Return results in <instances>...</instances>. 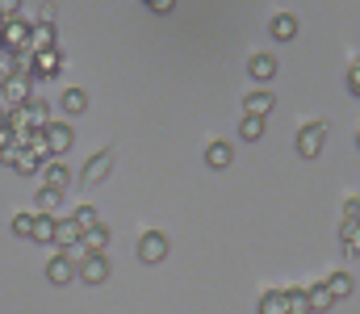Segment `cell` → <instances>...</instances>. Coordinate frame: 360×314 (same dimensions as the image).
<instances>
[{
  "instance_id": "24",
  "label": "cell",
  "mask_w": 360,
  "mask_h": 314,
  "mask_svg": "<svg viewBox=\"0 0 360 314\" xmlns=\"http://www.w3.org/2000/svg\"><path fill=\"white\" fill-rule=\"evenodd\" d=\"M281 294H285V306H289V314H310L306 289H281Z\"/></svg>"
},
{
  "instance_id": "35",
  "label": "cell",
  "mask_w": 360,
  "mask_h": 314,
  "mask_svg": "<svg viewBox=\"0 0 360 314\" xmlns=\"http://www.w3.org/2000/svg\"><path fill=\"white\" fill-rule=\"evenodd\" d=\"M348 251H352V256H360V239H356V243H352V247H348Z\"/></svg>"
},
{
  "instance_id": "14",
  "label": "cell",
  "mask_w": 360,
  "mask_h": 314,
  "mask_svg": "<svg viewBox=\"0 0 360 314\" xmlns=\"http://www.w3.org/2000/svg\"><path fill=\"white\" fill-rule=\"evenodd\" d=\"M269 30H272V38H276V42H293V38H297V17H289V13H276Z\"/></svg>"
},
{
  "instance_id": "5",
  "label": "cell",
  "mask_w": 360,
  "mask_h": 314,
  "mask_svg": "<svg viewBox=\"0 0 360 314\" xmlns=\"http://www.w3.org/2000/svg\"><path fill=\"white\" fill-rule=\"evenodd\" d=\"M30 101H34V97H30V76H21V72L8 76V80H4V113H8V109H21V105H30Z\"/></svg>"
},
{
  "instance_id": "25",
  "label": "cell",
  "mask_w": 360,
  "mask_h": 314,
  "mask_svg": "<svg viewBox=\"0 0 360 314\" xmlns=\"http://www.w3.org/2000/svg\"><path fill=\"white\" fill-rule=\"evenodd\" d=\"M59 105H63L68 113H84V109H89V97H84V89H68Z\"/></svg>"
},
{
  "instance_id": "9",
  "label": "cell",
  "mask_w": 360,
  "mask_h": 314,
  "mask_svg": "<svg viewBox=\"0 0 360 314\" xmlns=\"http://www.w3.org/2000/svg\"><path fill=\"white\" fill-rule=\"evenodd\" d=\"M72 277H76V264H72L63 251H59V256H51V264H46V281H51V285H68Z\"/></svg>"
},
{
  "instance_id": "18",
  "label": "cell",
  "mask_w": 360,
  "mask_h": 314,
  "mask_svg": "<svg viewBox=\"0 0 360 314\" xmlns=\"http://www.w3.org/2000/svg\"><path fill=\"white\" fill-rule=\"evenodd\" d=\"M30 76H42V80L59 76V51H42V55L34 59V72H30Z\"/></svg>"
},
{
  "instance_id": "28",
  "label": "cell",
  "mask_w": 360,
  "mask_h": 314,
  "mask_svg": "<svg viewBox=\"0 0 360 314\" xmlns=\"http://www.w3.org/2000/svg\"><path fill=\"white\" fill-rule=\"evenodd\" d=\"M13 235L34 239V214H17V218H13Z\"/></svg>"
},
{
  "instance_id": "17",
  "label": "cell",
  "mask_w": 360,
  "mask_h": 314,
  "mask_svg": "<svg viewBox=\"0 0 360 314\" xmlns=\"http://www.w3.org/2000/svg\"><path fill=\"white\" fill-rule=\"evenodd\" d=\"M272 93H264V89H260V93H252V97H248V101H243V113H248V117H269L272 113Z\"/></svg>"
},
{
  "instance_id": "39",
  "label": "cell",
  "mask_w": 360,
  "mask_h": 314,
  "mask_svg": "<svg viewBox=\"0 0 360 314\" xmlns=\"http://www.w3.org/2000/svg\"><path fill=\"white\" fill-rule=\"evenodd\" d=\"M356 222H360V214H356Z\"/></svg>"
},
{
  "instance_id": "7",
  "label": "cell",
  "mask_w": 360,
  "mask_h": 314,
  "mask_svg": "<svg viewBox=\"0 0 360 314\" xmlns=\"http://www.w3.org/2000/svg\"><path fill=\"white\" fill-rule=\"evenodd\" d=\"M42 172V189H55V193H63L68 185H72V172L59 164V159H46V168H38Z\"/></svg>"
},
{
  "instance_id": "30",
  "label": "cell",
  "mask_w": 360,
  "mask_h": 314,
  "mask_svg": "<svg viewBox=\"0 0 360 314\" xmlns=\"http://www.w3.org/2000/svg\"><path fill=\"white\" fill-rule=\"evenodd\" d=\"M0 76H4V80L17 76V55H13V51H0Z\"/></svg>"
},
{
  "instance_id": "1",
  "label": "cell",
  "mask_w": 360,
  "mask_h": 314,
  "mask_svg": "<svg viewBox=\"0 0 360 314\" xmlns=\"http://www.w3.org/2000/svg\"><path fill=\"white\" fill-rule=\"evenodd\" d=\"M139 260L143 264H164L168 260V235L164 230H143L139 235Z\"/></svg>"
},
{
  "instance_id": "4",
  "label": "cell",
  "mask_w": 360,
  "mask_h": 314,
  "mask_svg": "<svg viewBox=\"0 0 360 314\" xmlns=\"http://www.w3.org/2000/svg\"><path fill=\"white\" fill-rule=\"evenodd\" d=\"M109 273H113V268H109V260H105V256H84V260L76 264V277H80L84 285H105V281H109Z\"/></svg>"
},
{
  "instance_id": "29",
  "label": "cell",
  "mask_w": 360,
  "mask_h": 314,
  "mask_svg": "<svg viewBox=\"0 0 360 314\" xmlns=\"http://www.w3.org/2000/svg\"><path fill=\"white\" fill-rule=\"evenodd\" d=\"M340 239H344L348 247L360 239V222H356V218H344V222H340Z\"/></svg>"
},
{
  "instance_id": "27",
  "label": "cell",
  "mask_w": 360,
  "mask_h": 314,
  "mask_svg": "<svg viewBox=\"0 0 360 314\" xmlns=\"http://www.w3.org/2000/svg\"><path fill=\"white\" fill-rule=\"evenodd\" d=\"M63 202V193H55V189H42L38 193V214H55V206Z\"/></svg>"
},
{
  "instance_id": "6",
  "label": "cell",
  "mask_w": 360,
  "mask_h": 314,
  "mask_svg": "<svg viewBox=\"0 0 360 314\" xmlns=\"http://www.w3.org/2000/svg\"><path fill=\"white\" fill-rule=\"evenodd\" d=\"M0 38H4V51H21V46H30V21H4L0 25Z\"/></svg>"
},
{
  "instance_id": "2",
  "label": "cell",
  "mask_w": 360,
  "mask_h": 314,
  "mask_svg": "<svg viewBox=\"0 0 360 314\" xmlns=\"http://www.w3.org/2000/svg\"><path fill=\"white\" fill-rule=\"evenodd\" d=\"M323 138H327V122H310L297 130V155L302 159H314L323 151Z\"/></svg>"
},
{
  "instance_id": "34",
  "label": "cell",
  "mask_w": 360,
  "mask_h": 314,
  "mask_svg": "<svg viewBox=\"0 0 360 314\" xmlns=\"http://www.w3.org/2000/svg\"><path fill=\"white\" fill-rule=\"evenodd\" d=\"M151 8H155V13H172V8H176V0H151Z\"/></svg>"
},
{
  "instance_id": "37",
  "label": "cell",
  "mask_w": 360,
  "mask_h": 314,
  "mask_svg": "<svg viewBox=\"0 0 360 314\" xmlns=\"http://www.w3.org/2000/svg\"><path fill=\"white\" fill-rule=\"evenodd\" d=\"M0 122H4V109H0Z\"/></svg>"
},
{
  "instance_id": "8",
  "label": "cell",
  "mask_w": 360,
  "mask_h": 314,
  "mask_svg": "<svg viewBox=\"0 0 360 314\" xmlns=\"http://www.w3.org/2000/svg\"><path fill=\"white\" fill-rule=\"evenodd\" d=\"M55 247H63V251H72L76 243H80V226L72 222V218H55V239H51Z\"/></svg>"
},
{
  "instance_id": "26",
  "label": "cell",
  "mask_w": 360,
  "mask_h": 314,
  "mask_svg": "<svg viewBox=\"0 0 360 314\" xmlns=\"http://www.w3.org/2000/svg\"><path fill=\"white\" fill-rule=\"evenodd\" d=\"M25 109H30V122H34V130H46V126H51V109H46V101H30Z\"/></svg>"
},
{
  "instance_id": "40",
  "label": "cell",
  "mask_w": 360,
  "mask_h": 314,
  "mask_svg": "<svg viewBox=\"0 0 360 314\" xmlns=\"http://www.w3.org/2000/svg\"><path fill=\"white\" fill-rule=\"evenodd\" d=\"M147 4H151V0H147Z\"/></svg>"
},
{
  "instance_id": "33",
  "label": "cell",
  "mask_w": 360,
  "mask_h": 314,
  "mask_svg": "<svg viewBox=\"0 0 360 314\" xmlns=\"http://www.w3.org/2000/svg\"><path fill=\"white\" fill-rule=\"evenodd\" d=\"M360 214V197H348V202H344V218H356Z\"/></svg>"
},
{
  "instance_id": "19",
  "label": "cell",
  "mask_w": 360,
  "mask_h": 314,
  "mask_svg": "<svg viewBox=\"0 0 360 314\" xmlns=\"http://www.w3.org/2000/svg\"><path fill=\"white\" fill-rule=\"evenodd\" d=\"M109 164H113V155H109V151H96L89 159V168H84V185H96V181L109 172Z\"/></svg>"
},
{
  "instance_id": "10",
  "label": "cell",
  "mask_w": 360,
  "mask_h": 314,
  "mask_svg": "<svg viewBox=\"0 0 360 314\" xmlns=\"http://www.w3.org/2000/svg\"><path fill=\"white\" fill-rule=\"evenodd\" d=\"M30 51H34V55H42V51H55V25H46V21L30 25Z\"/></svg>"
},
{
  "instance_id": "15",
  "label": "cell",
  "mask_w": 360,
  "mask_h": 314,
  "mask_svg": "<svg viewBox=\"0 0 360 314\" xmlns=\"http://www.w3.org/2000/svg\"><path fill=\"white\" fill-rule=\"evenodd\" d=\"M306 302H310V314H327V310H331V306H335V298L327 294V285H323V281L306 289Z\"/></svg>"
},
{
  "instance_id": "16",
  "label": "cell",
  "mask_w": 360,
  "mask_h": 314,
  "mask_svg": "<svg viewBox=\"0 0 360 314\" xmlns=\"http://www.w3.org/2000/svg\"><path fill=\"white\" fill-rule=\"evenodd\" d=\"M248 72H252V80H260V84H269L272 76H276V59H272V55H252V63H248Z\"/></svg>"
},
{
  "instance_id": "38",
  "label": "cell",
  "mask_w": 360,
  "mask_h": 314,
  "mask_svg": "<svg viewBox=\"0 0 360 314\" xmlns=\"http://www.w3.org/2000/svg\"><path fill=\"white\" fill-rule=\"evenodd\" d=\"M356 147H360V134H356Z\"/></svg>"
},
{
  "instance_id": "22",
  "label": "cell",
  "mask_w": 360,
  "mask_h": 314,
  "mask_svg": "<svg viewBox=\"0 0 360 314\" xmlns=\"http://www.w3.org/2000/svg\"><path fill=\"white\" fill-rule=\"evenodd\" d=\"M34 239L51 243L55 239V214H34Z\"/></svg>"
},
{
  "instance_id": "13",
  "label": "cell",
  "mask_w": 360,
  "mask_h": 314,
  "mask_svg": "<svg viewBox=\"0 0 360 314\" xmlns=\"http://www.w3.org/2000/svg\"><path fill=\"white\" fill-rule=\"evenodd\" d=\"M323 285H327V294H331L335 302H344V298H352V289H356V281H352L348 273H331V277H327Z\"/></svg>"
},
{
  "instance_id": "20",
  "label": "cell",
  "mask_w": 360,
  "mask_h": 314,
  "mask_svg": "<svg viewBox=\"0 0 360 314\" xmlns=\"http://www.w3.org/2000/svg\"><path fill=\"white\" fill-rule=\"evenodd\" d=\"M260 314H289L285 294H281V289H264V294H260Z\"/></svg>"
},
{
  "instance_id": "12",
  "label": "cell",
  "mask_w": 360,
  "mask_h": 314,
  "mask_svg": "<svg viewBox=\"0 0 360 314\" xmlns=\"http://www.w3.org/2000/svg\"><path fill=\"white\" fill-rule=\"evenodd\" d=\"M80 247H84L89 256H105V247H109V226L101 222V226L84 230V235H80Z\"/></svg>"
},
{
  "instance_id": "23",
  "label": "cell",
  "mask_w": 360,
  "mask_h": 314,
  "mask_svg": "<svg viewBox=\"0 0 360 314\" xmlns=\"http://www.w3.org/2000/svg\"><path fill=\"white\" fill-rule=\"evenodd\" d=\"M72 222H76V226H80V235H84V230H92V226H101V214H96V206H76Z\"/></svg>"
},
{
  "instance_id": "32",
  "label": "cell",
  "mask_w": 360,
  "mask_h": 314,
  "mask_svg": "<svg viewBox=\"0 0 360 314\" xmlns=\"http://www.w3.org/2000/svg\"><path fill=\"white\" fill-rule=\"evenodd\" d=\"M17 8H21V0H0V17H4V21H13Z\"/></svg>"
},
{
  "instance_id": "11",
  "label": "cell",
  "mask_w": 360,
  "mask_h": 314,
  "mask_svg": "<svg viewBox=\"0 0 360 314\" xmlns=\"http://www.w3.org/2000/svg\"><path fill=\"white\" fill-rule=\"evenodd\" d=\"M231 159H235V151H231V143H226V138L205 143V164H210V168H231Z\"/></svg>"
},
{
  "instance_id": "31",
  "label": "cell",
  "mask_w": 360,
  "mask_h": 314,
  "mask_svg": "<svg viewBox=\"0 0 360 314\" xmlns=\"http://www.w3.org/2000/svg\"><path fill=\"white\" fill-rule=\"evenodd\" d=\"M348 93H352V97H360V59L348 67Z\"/></svg>"
},
{
  "instance_id": "21",
  "label": "cell",
  "mask_w": 360,
  "mask_h": 314,
  "mask_svg": "<svg viewBox=\"0 0 360 314\" xmlns=\"http://www.w3.org/2000/svg\"><path fill=\"white\" fill-rule=\"evenodd\" d=\"M239 138L260 143V138H264V117H248V113H243V122H239Z\"/></svg>"
},
{
  "instance_id": "36",
  "label": "cell",
  "mask_w": 360,
  "mask_h": 314,
  "mask_svg": "<svg viewBox=\"0 0 360 314\" xmlns=\"http://www.w3.org/2000/svg\"><path fill=\"white\" fill-rule=\"evenodd\" d=\"M0 51H4V38H0Z\"/></svg>"
},
{
  "instance_id": "3",
  "label": "cell",
  "mask_w": 360,
  "mask_h": 314,
  "mask_svg": "<svg viewBox=\"0 0 360 314\" xmlns=\"http://www.w3.org/2000/svg\"><path fill=\"white\" fill-rule=\"evenodd\" d=\"M42 138H46V147H51V159H59V155H68V151H72V143H76V134H72V126H63V122H51V126L42 130Z\"/></svg>"
}]
</instances>
